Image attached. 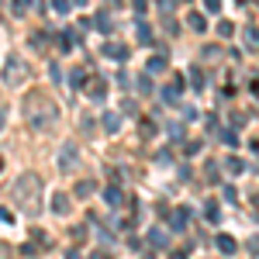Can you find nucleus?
<instances>
[{
	"mask_svg": "<svg viewBox=\"0 0 259 259\" xmlns=\"http://www.w3.org/2000/svg\"><path fill=\"white\" fill-rule=\"evenodd\" d=\"M24 104H28V107H24L28 124H31L35 132H49V128L59 121V104H56L52 97H45V94H31Z\"/></svg>",
	"mask_w": 259,
	"mask_h": 259,
	"instance_id": "nucleus-1",
	"label": "nucleus"
},
{
	"mask_svg": "<svg viewBox=\"0 0 259 259\" xmlns=\"http://www.w3.org/2000/svg\"><path fill=\"white\" fill-rule=\"evenodd\" d=\"M11 197L18 204L24 214H38L41 207V180L35 173H21L18 183H14V190H11Z\"/></svg>",
	"mask_w": 259,
	"mask_h": 259,
	"instance_id": "nucleus-2",
	"label": "nucleus"
},
{
	"mask_svg": "<svg viewBox=\"0 0 259 259\" xmlns=\"http://www.w3.org/2000/svg\"><path fill=\"white\" fill-rule=\"evenodd\" d=\"M24 76H28V62L11 52V56L4 59V83H7V87H18V83H24Z\"/></svg>",
	"mask_w": 259,
	"mask_h": 259,
	"instance_id": "nucleus-3",
	"label": "nucleus"
},
{
	"mask_svg": "<svg viewBox=\"0 0 259 259\" xmlns=\"http://www.w3.org/2000/svg\"><path fill=\"white\" fill-rule=\"evenodd\" d=\"M76 156H80L76 142H66V145H62V152H59V166H62V169H73V166H76Z\"/></svg>",
	"mask_w": 259,
	"mask_h": 259,
	"instance_id": "nucleus-4",
	"label": "nucleus"
},
{
	"mask_svg": "<svg viewBox=\"0 0 259 259\" xmlns=\"http://www.w3.org/2000/svg\"><path fill=\"white\" fill-rule=\"evenodd\" d=\"M87 97L94 100V104H100V100L107 97V80H104V76H94L90 87H87Z\"/></svg>",
	"mask_w": 259,
	"mask_h": 259,
	"instance_id": "nucleus-5",
	"label": "nucleus"
},
{
	"mask_svg": "<svg viewBox=\"0 0 259 259\" xmlns=\"http://www.w3.org/2000/svg\"><path fill=\"white\" fill-rule=\"evenodd\" d=\"M104 56H107V59L124 62L128 56H132V49H124V45H118V41H107V45H104Z\"/></svg>",
	"mask_w": 259,
	"mask_h": 259,
	"instance_id": "nucleus-6",
	"label": "nucleus"
},
{
	"mask_svg": "<svg viewBox=\"0 0 259 259\" xmlns=\"http://www.w3.org/2000/svg\"><path fill=\"white\" fill-rule=\"evenodd\" d=\"M169 221H173V232H183V228L190 225V207H177Z\"/></svg>",
	"mask_w": 259,
	"mask_h": 259,
	"instance_id": "nucleus-7",
	"label": "nucleus"
},
{
	"mask_svg": "<svg viewBox=\"0 0 259 259\" xmlns=\"http://www.w3.org/2000/svg\"><path fill=\"white\" fill-rule=\"evenodd\" d=\"M100 124H104V132H111V135H118V128H121V114H114V111H107V114L100 118Z\"/></svg>",
	"mask_w": 259,
	"mask_h": 259,
	"instance_id": "nucleus-8",
	"label": "nucleus"
},
{
	"mask_svg": "<svg viewBox=\"0 0 259 259\" xmlns=\"http://www.w3.org/2000/svg\"><path fill=\"white\" fill-rule=\"evenodd\" d=\"M242 38H245V49L256 52V49H259V28H256V24H249V28L242 31Z\"/></svg>",
	"mask_w": 259,
	"mask_h": 259,
	"instance_id": "nucleus-9",
	"label": "nucleus"
},
{
	"mask_svg": "<svg viewBox=\"0 0 259 259\" xmlns=\"http://www.w3.org/2000/svg\"><path fill=\"white\" fill-rule=\"evenodd\" d=\"M204 218L211 221V225H218V221H221V207H218V200H207V204H204Z\"/></svg>",
	"mask_w": 259,
	"mask_h": 259,
	"instance_id": "nucleus-10",
	"label": "nucleus"
},
{
	"mask_svg": "<svg viewBox=\"0 0 259 259\" xmlns=\"http://www.w3.org/2000/svg\"><path fill=\"white\" fill-rule=\"evenodd\" d=\"M145 73H149V76H159V73H166V59H162V56L149 59V62H145Z\"/></svg>",
	"mask_w": 259,
	"mask_h": 259,
	"instance_id": "nucleus-11",
	"label": "nucleus"
},
{
	"mask_svg": "<svg viewBox=\"0 0 259 259\" xmlns=\"http://www.w3.org/2000/svg\"><path fill=\"white\" fill-rule=\"evenodd\" d=\"M94 28H97V31H111V28H114L111 14H107V11H97V18H94Z\"/></svg>",
	"mask_w": 259,
	"mask_h": 259,
	"instance_id": "nucleus-12",
	"label": "nucleus"
},
{
	"mask_svg": "<svg viewBox=\"0 0 259 259\" xmlns=\"http://www.w3.org/2000/svg\"><path fill=\"white\" fill-rule=\"evenodd\" d=\"M145 239H149L152 249H162V245H166V232H162V228H149V235H145Z\"/></svg>",
	"mask_w": 259,
	"mask_h": 259,
	"instance_id": "nucleus-13",
	"label": "nucleus"
},
{
	"mask_svg": "<svg viewBox=\"0 0 259 259\" xmlns=\"http://www.w3.org/2000/svg\"><path fill=\"white\" fill-rule=\"evenodd\" d=\"M94 190H97V183H94V180H80V183H76V190H73V194H76V197H90V194H94Z\"/></svg>",
	"mask_w": 259,
	"mask_h": 259,
	"instance_id": "nucleus-14",
	"label": "nucleus"
},
{
	"mask_svg": "<svg viewBox=\"0 0 259 259\" xmlns=\"http://www.w3.org/2000/svg\"><path fill=\"white\" fill-rule=\"evenodd\" d=\"M31 4H35V0H11V14H14V18H24Z\"/></svg>",
	"mask_w": 259,
	"mask_h": 259,
	"instance_id": "nucleus-15",
	"label": "nucleus"
},
{
	"mask_svg": "<svg viewBox=\"0 0 259 259\" xmlns=\"http://www.w3.org/2000/svg\"><path fill=\"white\" fill-rule=\"evenodd\" d=\"M218 249L225 252V256H232L239 245H235V239H232V235H218Z\"/></svg>",
	"mask_w": 259,
	"mask_h": 259,
	"instance_id": "nucleus-16",
	"label": "nucleus"
},
{
	"mask_svg": "<svg viewBox=\"0 0 259 259\" xmlns=\"http://www.w3.org/2000/svg\"><path fill=\"white\" fill-rule=\"evenodd\" d=\"M52 211H56V214H66V211H69V197H66V194H56V197H52Z\"/></svg>",
	"mask_w": 259,
	"mask_h": 259,
	"instance_id": "nucleus-17",
	"label": "nucleus"
},
{
	"mask_svg": "<svg viewBox=\"0 0 259 259\" xmlns=\"http://www.w3.org/2000/svg\"><path fill=\"white\" fill-rule=\"evenodd\" d=\"M152 135H156V121L142 118V139H152Z\"/></svg>",
	"mask_w": 259,
	"mask_h": 259,
	"instance_id": "nucleus-18",
	"label": "nucleus"
},
{
	"mask_svg": "<svg viewBox=\"0 0 259 259\" xmlns=\"http://www.w3.org/2000/svg\"><path fill=\"white\" fill-rule=\"evenodd\" d=\"M190 28H194V31H204V28H207V21H204V14H190Z\"/></svg>",
	"mask_w": 259,
	"mask_h": 259,
	"instance_id": "nucleus-19",
	"label": "nucleus"
},
{
	"mask_svg": "<svg viewBox=\"0 0 259 259\" xmlns=\"http://www.w3.org/2000/svg\"><path fill=\"white\" fill-rule=\"evenodd\" d=\"M104 197H107V204H121V190H118V187H107Z\"/></svg>",
	"mask_w": 259,
	"mask_h": 259,
	"instance_id": "nucleus-20",
	"label": "nucleus"
},
{
	"mask_svg": "<svg viewBox=\"0 0 259 259\" xmlns=\"http://www.w3.org/2000/svg\"><path fill=\"white\" fill-rule=\"evenodd\" d=\"M83 80H87V69H73V73H69V83H73V87H83Z\"/></svg>",
	"mask_w": 259,
	"mask_h": 259,
	"instance_id": "nucleus-21",
	"label": "nucleus"
},
{
	"mask_svg": "<svg viewBox=\"0 0 259 259\" xmlns=\"http://www.w3.org/2000/svg\"><path fill=\"white\" fill-rule=\"evenodd\" d=\"M49 76L56 83H62V69H59V62H49Z\"/></svg>",
	"mask_w": 259,
	"mask_h": 259,
	"instance_id": "nucleus-22",
	"label": "nucleus"
},
{
	"mask_svg": "<svg viewBox=\"0 0 259 259\" xmlns=\"http://www.w3.org/2000/svg\"><path fill=\"white\" fill-rule=\"evenodd\" d=\"M221 142H225V145H239V135H235V132H221Z\"/></svg>",
	"mask_w": 259,
	"mask_h": 259,
	"instance_id": "nucleus-23",
	"label": "nucleus"
},
{
	"mask_svg": "<svg viewBox=\"0 0 259 259\" xmlns=\"http://www.w3.org/2000/svg\"><path fill=\"white\" fill-rule=\"evenodd\" d=\"M139 38L142 41H152V31H149V24H145V21L139 24Z\"/></svg>",
	"mask_w": 259,
	"mask_h": 259,
	"instance_id": "nucleus-24",
	"label": "nucleus"
},
{
	"mask_svg": "<svg viewBox=\"0 0 259 259\" xmlns=\"http://www.w3.org/2000/svg\"><path fill=\"white\" fill-rule=\"evenodd\" d=\"M190 76H194V87H197V90H204V83H207V80H204V73H200V69H194Z\"/></svg>",
	"mask_w": 259,
	"mask_h": 259,
	"instance_id": "nucleus-25",
	"label": "nucleus"
},
{
	"mask_svg": "<svg viewBox=\"0 0 259 259\" xmlns=\"http://www.w3.org/2000/svg\"><path fill=\"white\" fill-rule=\"evenodd\" d=\"M204 7H207L211 14H218V11H221V0H204Z\"/></svg>",
	"mask_w": 259,
	"mask_h": 259,
	"instance_id": "nucleus-26",
	"label": "nucleus"
},
{
	"mask_svg": "<svg viewBox=\"0 0 259 259\" xmlns=\"http://www.w3.org/2000/svg\"><path fill=\"white\" fill-rule=\"evenodd\" d=\"M52 7H56L59 14H66V11H69V0H52Z\"/></svg>",
	"mask_w": 259,
	"mask_h": 259,
	"instance_id": "nucleus-27",
	"label": "nucleus"
},
{
	"mask_svg": "<svg viewBox=\"0 0 259 259\" xmlns=\"http://www.w3.org/2000/svg\"><path fill=\"white\" fill-rule=\"evenodd\" d=\"M225 166H228V173H242V162L239 159H228Z\"/></svg>",
	"mask_w": 259,
	"mask_h": 259,
	"instance_id": "nucleus-28",
	"label": "nucleus"
},
{
	"mask_svg": "<svg viewBox=\"0 0 259 259\" xmlns=\"http://www.w3.org/2000/svg\"><path fill=\"white\" fill-rule=\"evenodd\" d=\"M90 259H114V256H111V252H104V249H94V252H90Z\"/></svg>",
	"mask_w": 259,
	"mask_h": 259,
	"instance_id": "nucleus-29",
	"label": "nucleus"
},
{
	"mask_svg": "<svg viewBox=\"0 0 259 259\" xmlns=\"http://www.w3.org/2000/svg\"><path fill=\"white\" fill-rule=\"evenodd\" d=\"M169 139H173V142H183V128H169Z\"/></svg>",
	"mask_w": 259,
	"mask_h": 259,
	"instance_id": "nucleus-30",
	"label": "nucleus"
},
{
	"mask_svg": "<svg viewBox=\"0 0 259 259\" xmlns=\"http://www.w3.org/2000/svg\"><path fill=\"white\" fill-rule=\"evenodd\" d=\"M31 45H35V49H41V45H45V35H41V31H38V35H31Z\"/></svg>",
	"mask_w": 259,
	"mask_h": 259,
	"instance_id": "nucleus-31",
	"label": "nucleus"
},
{
	"mask_svg": "<svg viewBox=\"0 0 259 259\" xmlns=\"http://www.w3.org/2000/svg\"><path fill=\"white\" fill-rule=\"evenodd\" d=\"M132 7H135V11H139V14H142V11L149 7V0H132Z\"/></svg>",
	"mask_w": 259,
	"mask_h": 259,
	"instance_id": "nucleus-32",
	"label": "nucleus"
},
{
	"mask_svg": "<svg viewBox=\"0 0 259 259\" xmlns=\"http://www.w3.org/2000/svg\"><path fill=\"white\" fill-rule=\"evenodd\" d=\"M249 252H252V256H259V235L252 242H249Z\"/></svg>",
	"mask_w": 259,
	"mask_h": 259,
	"instance_id": "nucleus-33",
	"label": "nucleus"
},
{
	"mask_svg": "<svg viewBox=\"0 0 259 259\" xmlns=\"http://www.w3.org/2000/svg\"><path fill=\"white\" fill-rule=\"evenodd\" d=\"M0 221H7V225H11V221H14V214H11V211H4V207H0Z\"/></svg>",
	"mask_w": 259,
	"mask_h": 259,
	"instance_id": "nucleus-34",
	"label": "nucleus"
},
{
	"mask_svg": "<svg viewBox=\"0 0 259 259\" xmlns=\"http://www.w3.org/2000/svg\"><path fill=\"white\" fill-rule=\"evenodd\" d=\"M66 259H83V256L76 252V249H69V252H66Z\"/></svg>",
	"mask_w": 259,
	"mask_h": 259,
	"instance_id": "nucleus-35",
	"label": "nucleus"
},
{
	"mask_svg": "<svg viewBox=\"0 0 259 259\" xmlns=\"http://www.w3.org/2000/svg\"><path fill=\"white\" fill-rule=\"evenodd\" d=\"M4 124H7V114H4V107H0V132H4Z\"/></svg>",
	"mask_w": 259,
	"mask_h": 259,
	"instance_id": "nucleus-36",
	"label": "nucleus"
},
{
	"mask_svg": "<svg viewBox=\"0 0 259 259\" xmlns=\"http://www.w3.org/2000/svg\"><path fill=\"white\" fill-rule=\"evenodd\" d=\"M169 259H187V252H169Z\"/></svg>",
	"mask_w": 259,
	"mask_h": 259,
	"instance_id": "nucleus-37",
	"label": "nucleus"
},
{
	"mask_svg": "<svg viewBox=\"0 0 259 259\" xmlns=\"http://www.w3.org/2000/svg\"><path fill=\"white\" fill-rule=\"evenodd\" d=\"M69 4H76V7H83V4H87V0H69Z\"/></svg>",
	"mask_w": 259,
	"mask_h": 259,
	"instance_id": "nucleus-38",
	"label": "nucleus"
},
{
	"mask_svg": "<svg viewBox=\"0 0 259 259\" xmlns=\"http://www.w3.org/2000/svg\"><path fill=\"white\" fill-rule=\"evenodd\" d=\"M142 259H156V256H142Z\"/></svg>",
	"mask_w": 259,
	"mask_h": 259,
	"instance_id": "nucleus-39",
	"label": "nucleus"
},
{
	"mask_svg": "<svg viewBox=\"0 0 259 259\" xmlns=\"http://www.w3.org/2000/svg\"><path fill=\"white\" fill-rule=\"evenodd\" d=\"M0 169H4V159H0Z\"/></svg>",
	"mask_w": 259,
	"mask_h": 259,
	"instance_id": "nucleus-40",
	"label": "nucleus"
}]
</instances>
